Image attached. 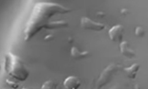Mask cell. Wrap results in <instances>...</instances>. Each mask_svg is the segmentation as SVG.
Returning a JSON list of instances; mask_svg holds the SVG:
<instances>
[{
	"mask_svg": "<svg viewBox=\"0 0 148 89\" xmlns=\"http://www.w3.org/2000/svg\"><path fill=\"white\" fill-rule=\"evenodd\" d=\"M120 11H121V13L122 14H123V15H126V14L128 13V10H127V9H125V8L122 9Z\"/></svg>",
	"mask_w": 148,
	"mask_h": 89,
	"instance_id": "cell-15",
	"label": "cell"
},
{
	"mask_svg": "<svg viewBox=\"0 0 148 89\" xmlns=\"http://www.w3.org/2000/svg\"><path fill=\"white\" fill-rule=\"evenodd\" d=\"M53 38V36L52 34H48L45 38L44 40L45 41H50Z\"/></svg>",
	"mask_w": 148,
	"mask_h": 89,
	"instance_id": "cell-13",
	"label": "cell"
},
{
	"mask_svg": "<svg viewBox=\"0 0 148 89\" xmlns=\"http://www.w3.org/2000/svg\"><path fill=\"white\" fill-rule=\"evenodd\" d=\"M128 42L126 41H123L120 43V50L121 53L128 58H132L135 56V52L128 46Z\"/></svg>",
	"mask_w": 148,
	"mask_h": 89,
	"instance_id": "cell-7",
	"label": "cell"
},
{
	"mask_svg": "<svg viewBox=\"0 0 148 89\" xmlns=\"http://www.w3.org/2000/svg\"><path fill=\"white\" fill-rule=\"evenodd\" d=\"M140 65L138 63H134L128 67L124 68V71L126 73L128 77L130 79H134L136 78L137 72L139 69Z\"/></svg>",
	"mask_w": 148,
	"mask_h": 89,
	"instance_id": "cell-8",
	"label": "cell"
},
{
	"mask_svg": "<svg viewBox=\"0 0 148 89\" xmlns=\"http://www.w3.org/2000/svg\"><path fill=\"white\" fill-rule=\"evenodd\" d=\"M71 9L56 3L39 2L35 5L24 30L25 41L31 40L42 29H50L52 16L56 14H65Z\"/></svg>",
	"mask_w": 148,
	"mask_h": 89,
	"instance_id": "cell-1",
	"label": "cell"
},
{
	"mask_svg": "<svg viewBox=\"0 0 148 89\" xmlns=\"http://www.w3.org/2000/svg\"><path fill=\"white\" fill-rule=\"evenodd\" d=\"M89 54L88 51H83L80 52L78 49L75 47H73L71 49V56L75 59H82L84 57H86Z\"/></svg>",
	"mask_w": 148,
	"mask_h": 89,
	"instance_id": "cell-9",
	"label": "cell"
},
{
	"mask_svg": "<svg viewBox=\"0 0 148 89\" xmlns=\"http://www.w3.org/2000/svg\"><path fill=\"white\" fill-rule=\"evenodd\" d=\"M57 84L52 80L45 82L42 86V89H54L56 88Z\"/></svg>",
	"mask_w": 148,
	"mask_h": 89,
	"instance_id": "cell-10",
	"label": "cell"
},
{
	"mask_svg": "<svg viewBox=\"0 0 148 89\" xmlns=\"http://www.w3.org/2000/svg\"><path fill=\"white\" fill-rule=\"evenodd\" d=\"M135 34L136 36L141 37L145 36V29L141 26H136L135 29Z\"/></svg>",
	"mask_w": 148,
	"mask_h": 89,
	"instance_id": "cell-11",
	"label": "cell"
},
{
	"mask_svg": "<svg viewBox=\"0 0 148 89\" xmlns=\"http://www.w3.org/2000/svg\"><path fill=\"white\" fill-rule=\"evenodd\" d=\"M81 84L79 79L75 76H68L64 81L63 85L67 89H76L78 88Z\"/></svg>",
	"mask_w": 148,
	"mask_h": 89,
	"instance_id": "cell-6",
	"label": "cell"
},
{
	"mask_svg": "<svg viewBox=\"0 0 148 89\" xmlns=\"http://www.w3.org/2000/svg\"><path fill=\"white\" fill-rule=\"evenodd\" d=\"M120 67V65L114 63H111L108 65L101 72L96 82L95 87L97 88H101L107 84L110 80L114 73L116 72Z\"/></svg>",
	"mask_w": 148,
	"mask_h": 89,
	"instance_id": "cell-3",
	"label": "cell"
},
{
	"mask_svg": "<svg viewBox=\"0 0 148 89\" xmlns=\"http://www.w3.org/2000/svg\"><path fill=\"white\" fill-rule=\"evenodd\" d=\"M124 30V26L122 25L117 24L113 26L108 31L110 39L114 42H121L123 38Z\"/></svg>",
	"mask_w": 148,
	"mask_h": 89,
	"instance_id": "cell-5",
	"label": "cell"
},
{
	"mask_svg": "<svg viewBox=\"0 0 148 89\" xmlns=\"http://www.w3.org/2000/svg\"><path fill=\"white\" fill-rule=\"evenodd\" d=\"M68 42H70V43H71V42H72L73 41V39L71 38V37H69V38H68Z\"/></svg>",
	"mask_w": 148,
	"mask_h": 89,
	"instance_id": "cell-16",
	"label": "cell"
},
{
	"mask_svg": "<svg viewBox=\"0 0 148 89\" xmlns=\"http://www.w3.org/2000/svg\"><path fill=\"white\" fill-rule=\"evenodd\" d=\"M5 60V69L9 75L21 82L27 79L29 71L18 56L9 52L6 54Z\"/></svg>",
	"mask_w": 148,
	"mask_h": 89,
	"instance_id": "cell-2",
	"label": "cell"
},
{
	"mask_svg": "<svg viewBox=\"0 0 148 89\" xmlns=\"http://www.w3.org/2000/svg\"><path fill=\"white\" fill-rule=\"evenodd\" d=\"M0 67H1V66H0Z\"/></svg>",
	"mask_w": 148,
	"mask_h": 89,
	"instance_id": "cell-17",
	"label": "cell"
},
{
	"mask_svg": "<svg viewBox=\"0 0 148 89\" xmlns=\"http://www.w3.org/2000/svg\"><path fill=\"white\" fill-rule=\"evenodd\" d=\"M80 25L84 29L92 30L95 31H101L105 29V25L102 23L97 22L86 17H82L80 20Z\"/></svg>",
	"mask_w": 148,
	"mask_h": 89,
	"instance_id": "cell-4",
	"label": "cell"
},
{
	"mask_svg": "<svg viewBox=\"0 0 148 89\" xmlns=\"http://www.w3.org/2000/svg\"><path fill=\"white\" fill-rule=\"evenodd\" d=\"M96 15L98 17H100V18H103V17L105 16V13L104 12H102V11H98V12L97 13Z\"/></svg>",
	"mask_w": 148,
	"mask_h": 89,
	"instance_id": "cell-14",
	"label": "cell"
},
{
	"mask_svg": "<svg viewBox=\"0 0 148 89\" xmlns=\"http://www.w3.org/2000/svg\"><path fill=\"white\" fill-rule=\"evenodd\" d=\"M6 83H8L11 87L13 88H17L18 87V84L13 82H10V81H9L8 80H6Z\"/></svg>",
	"mask_w": 148,
	"mask_h": 89,
	"instance_id": "cell-12",
	"label": "cell"
}]
</instances>
